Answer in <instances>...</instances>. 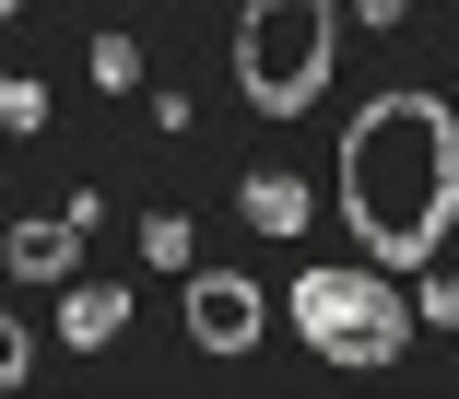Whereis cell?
Wrapping results in <instances>:
<instances>
[{
  "label": "cell",
  "mask_w": 459,
  "mask_h": 399,
  "mask_svg": "<svg viewBox=\"0 0 459 399\" xmlns=\"http://www.w3.org/2000/svg\"><path fill=\"white\" fill-rule=\"evenodd\" d=\"M82 71H95L107 94H142V47H130V36H95V47H82Z\"/></svg>",
  "instance_id": "9"
},
{
  "label": "cell",
  "mask_w": 459,
  "mask_h": 399,
  "mask_svg": "<svg viewBox=\"0 0 459 399\" xmlns=\"http://www.w3.org/2000/svg\"><path fill=\"white\" fill-rule=\"evenodd\" d=\"M95 224H107L95 188L59 200V212H24L13 235H0V270H13V282H71V259H82V235H95Z\"/></svg>",
  "instance_id": "5"
},
{
  "label": "cell",
  "mask_w": 459,
  "mask_h": 399,
  "mask_svg": "<svg viewBox=\"0 0 459 399\" xmlns=\"http://www.w3.org/2000/svg\"><path fill=\"white\" fill-rule=\"evenodd\" d=\"M189 247H201L189 212H142V259H153V270H189Z\"/></svg>",
  "instance_id": "8"
},
{
  "label": "cell",
  "mask_w": 459,
  "mask_h": 399,
  "mask_svg": "<svg viewBox=\"0 0 459 399\" xmlns=\"http://www.w3.org/2000/svg\"><path fill=\"white\" fill-rule=\"evenodd\" d=\"M259 329H271V306H259V282H247V270H189V341H201L212 364L259 352Z\"/></svg>",
  "instance_id": "4"
},
{
  "label": "cell",
  "mask_w": 459,
  "mask_h": 399,
  "mask_svg": "<svg viewBox=\"0 0 459 399\" xmlns=\"http://www.w3.org/2000/svg\"><path fill=\"white\" fill-rule=\"evenodd\" d=\"M424 318H436V329H459V282H424Z\"/></svg>",
  "instance_id": "12"
},
{
  "label": "cell",
  "mask_w": 459,
  "mask_h": 399,
  "mask_svg": "<svg viewBox=\"0 0 459 399\" xmlns=\"http://www.w3.org/2000/svg\"><path fill=\"white\" fill-rule=\"evenodd\" d=\"M236 200H247V224H259V235H307V212H318V200H307V176H283V165H259Z\"/></svg>",
  "instance_id": "7"
},
{
  "label": "cell",
  "mask_w": 459,
  "mask_h": 399,
  "mask_svg": "<svg viewBox=\"0 0 459 399\" xmlns=\"http://www.w3.org/2000/svg\"><path fill=\"white\" fill-rule=\"evenodd\" d=\"M24 364H36V329H24V318H0V399L24 387Z\"/></svg>",
  "instance_id": "11"
},
{
  "label": "cell",
  "mask_w": 459,
  "mask_h": 399,
  "mask_svg": "<svg viewBox=\"0 0 459 399\" xmlns=\"http://www.w3.org/2000/svg\"><path fill=\"white\" fill-rule=\"evenodd\" d=\"M330 36H342V0H247L236 13V94L259 118H307L330 94Z\"/></svg>",
  "instance_id": "3"
},
{
  "label": "cell",
  "mask_w": 459,
  "mask_h": 399,
  "mask_svg": "<svg viewBox=\"0 0 459 399\" xmlns=\"http://www.w3.org/2000/svg\"><path fill=\"white\" fill-rule=\"evenodd\" d=\"M0 130H48V82H36V71L0 82Z\"/></svg>",
  "instance_id": "10"
},
{
  "label": "cell",
  "mask_w": 459,
  "mask_h": 399,
  "mask_svg": "<svg viewBox=\"0 0 459 399\" xmlns=\"http://www.w3.org/2000/svg\"><path fill=\"white\" fill-rule=\"evenodd\" d=\"M353 13H365V24H377V36H389V24H401V13H412V0H353Z\"/></svg>",
  "instance_id": "13"
},
{
  "label": "cell",
  "mask_w": 459,
  "mask_h": 399,
  "mask_svg": "<svg viewBox=\"0 0 459 399\" xmlns=\"http://www.w3.org/2000/svg\"><path fill=\"white\" fill-rule=\"evenodd\" d=\"M342 224L377 270H424L459 224V118L447 94H365L342 130Z\"/></svg>",
  "instance_id": "1"
},
{
  "label": "cell",
  "mask_w": 459,
  "mask_h": 399,
  "mask_svg": "<svg viewBox=\"0 0 459 399\" xmlns=\"http://www.w3.org/2000/svg\"><path fill=\"white\" fill-rule=\"evenodd\" d=\"M13 13H24V0H0V24H13Z\"/></svg>",
  "instance_id": "14"
},
{
  "label": "cell",
  "mask_w": 459,
  "mask_h": 399,
  "mask_svg": "<svg viewBox=\"0 0 459 399\" xmlns=\"http://www.w3.org/2000/svg\"><path fill=\"white\" fill-rule=\"evenodd\" d=\"M118 329H130V293L118 282H59V341L71 352H107Z\"/></svg>",
  "instance_id": "6"
},
{
  "label": "cell",
  "mask_w": 459,
  "mask_h": 399,
  "mask_svg": "<svg viewBox=\"0 0 459 399\" xmlns=\"http://www.w3.org/2000/svg\"><path fill=\"white\" fill-rule=\"evenodd\" d=\"M283 318H295V341H307L318 364H401V352H412L401 270H377V259H318V270H295Z\"/></svg>",
  "instance_id": "2"
}]
</instances>
